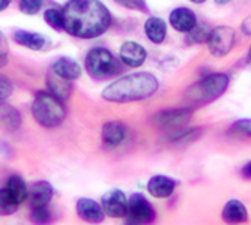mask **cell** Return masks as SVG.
Returning a JSON list of instances; mask_svg holds the SVG:
<instances>
[{
    "mask_svg": "<svg viewBox=\"0 0 251 225\" xmlns=\"http://www.w3.org/2000/svg\"><path fill=\"white\" fill-rule=\"evenodd\" d=\"M84 66H86L87 74L97 80H105L119 71V65L115 56L105 48L90 50L86 56Z\"/></svg>",
    "mask_w": 251,
    "mask_h": 225,
    "instance_id": "cell-4",
    "label": "cell"
},
{
    "mask_svg": "<svg viewBox=\"0 0 251 225\" xmlns=\"http://www.w3.org/2000/svg\"><path fill=\"white\" fill-rule=\"evenodd\" d=\"M12 92V86L8 78L0 75V101H5Z\"/></svg>",
    "mask_w": 251,
    "mask_h": 225,
    "instance_id": "cell-30",
    "label": "cell"
},
{
    "mask_svg": "<svg viewBox=\"0 0 251 225\" xmlns=\"http://www.w3.org/2000/svg\"><path fill=\"white\" fill-rule=\"evenodd\" d=\"M32 116L44 128H57L66 117L63 101L51 92H41L32 102Z\"/></svg>",
    "mask_w": 251,
    "mask_h": 225,
    "instance_id": "cell-3",
    "label": "cell"
},
{
    "mask_svg": "<svg viewBox=\"0 0 251 225\" xmlns=\"http://www.w3.org/2000/svg\"><path fill=\"white\" fill-rule=\"evenodd\" d=\"M170 24L177 32H187L188 33L197 24V20H196L194 12L190 11L188 8H176L170 14Z\"/></svg>",
    "mask_w": 251,
    "mask_h": 225,
    "instance_id": "cell-16",
    "label": "cell"
},
{
    "mask_svg": "<svg viewBox=\"0 0 251 225\" xmlns=\"http://www.w3.org/2000/svg\"><path fill=\"white\" fill-rule=\"evenodd\" d=\"M223 218L227 222H244L248 218L247 209L239 200H230L227 201L223 210Z\"/></svg>",
    "mask_w": 251,
    "mask_h": 225,
    "instance_id": "cell-21",
    "label": "cell"
},
{
    "mask_svg": "<svg viewBox=\"0 0 251 225\" xmlns=\"http://www.w3.org/2000/svg\"><path fill=\"white\" fill-rule=\"evenodd\" d=\"M190 2H193V3H197V5H200V3H204L206 0H190Z\"/></svg>",
    "mask_w": 251,
    "mask_h": 225,
    "instance_id": "cell-35",
    "label": "cell"
},
{
    "mask_svg": "<svg viewBox=\"0 0 251 225\" xmlns=\"http://www.w3.org/2000/svg\"><path fill=\"white\" fill-rule=\"evenodd\" d=\"M104 213L110 218H125L128 213V198L119 189H111L101 198Z\"/></svg>",
    "mask_w": 251,
    "mask_h": 225,
    "instance_id": "cell-8",
    "label": "cell"
},
{
    "mask_svg": "<svg viewBox=\"0 0 251 225\" xmlns=\"http://www.w3.org/2000/svg\"><path fill=\"white\" fill-rule=\"evenodd\" d=\"M44 5V0H20V11L26 15H36Z\"/></svg>",
    "mask_w": 251,
    "mask_h": 225,
    "instance_id": "cell-24",
    "label": "cell"
},
{
    "mask_svg": "<svg viewBox=\"0 0 251 225\" xmlns=\"http://www.w3.org/2000/svg\"><path fill=\"white\" fill-rule=\"evenodd\" d=\"M248 59H250V62H251V48H250V53H248Z\"/></svg>",
    "mask_w": 251,
    "mask_h": 225,
    "instance_id": "cell-36",
    "label": "cell"
},
{
    "mask_svg": "<svg viewBox=\"0 0 251 225\" xmlns=\"http://www.w3.org/2000/svg\"><path fill=\"white\" fill-rule=\"evenodd\" d=\"M29 198L32 207H42L49 206V202L53 198V186L49 182H35L29 188Z\"/></svg>",
    "mask_w": 251,
    "mask_h": 225,
    "instance_id": "cell-13",
    "label": "cell"
},
{
    "mask_svg": "<svg viewBox=\"0 0 251 225\" xmlns=\"http://www.w3.org/2000/svg\"><path fill=\"white\" fill-rule=\"evenodd\" d=\"M227 86H229V77L224 74H211L206 78L199 81L191 89V98L197 99L199 102L212 101L218 96H221Z\"/></svg>",
    "mask_w": 251,
    "mask_h": 225,
    "instance_id": "cell-5",
    "label": "cell"
},
{
    "mask_svg": "<svg viewBox=\"0 0 251 225\" xmlns=\"http://www.w3.org/2000/svg\"><path fill=\"white\" fill-rule=\"evenodd\" d=\"M176 188V182L172 177L167 176H153L149 183H148V191L151 195L156 197V198H167L173 194Z\"/></svg>",
    "mask_w": 251,
    "mask_h": 225,
    "instance_id": "cell-15",
    "label": "cell"
},
{
    "mask_svg": "<svg viewBox=\"0 0 251 225\" xmlns=\"http://www.w3.org/2000/svg\"><path fill=\"white\" fill-rule=\"evenodd\" d=\"M125 218H128L129 224H148L155 219V210L142 194H134L128 200V213Z\"/></svg>",
    "mask_w": 251,
    "mask_h": 225,
    "instance_id": "cell-7",
    "label": "cell"
},
{
    "mask_svg": "<svg viewBox=\"0 0 251 225\" xmlns=\"http://www.w3.org/2000/svg\"><path fill=\"white\" fill-rule=\"evenodd\" d=\"M12 38L18 45L26 47L32 51H44L50 48V44H51V41L47 36H44L42 33L30 32V30H17Z\"/></svg>",
    "mask_w": 251,
    "mask_h": 225,
    "instance_id": "cell-10",
    "label": "cell"
},
{
    "mask_svg": "<svg viewBox=\"0 0 251 225\" xmlns=\"http://www.w3.org/2000/svg\"><path fill=\"white\" fill-rule=\"evenodd\" d=\"M190 116L191 111L188 108L167 110L155 116V123L163 129H177L188 122Z\"/></svg>",
    "mask_w": 251,
    "mask_h": 225,
    "instance_id": "cell-9",
    "label": "cell"
},
{
    "mask_svg": "<svg viewBox=\"0 0 251 225\" xmlns=\"http://www.w3.org/2000/svg\"><path fill=\"white\" fill-rule=\"evenodd\" d=\"M116 3H119L124 8L128 9H135V11H142V12H148V6L145 0H115Z\"/></svg>",
    "mask_w": 251,
    "mask_h": 225,
    "instance_id": "cell-26",
    "label": "cell"
},
{
    "mask_svg": "<svg viewBox=\"0 0 251 225\" xmlns=\"http://www.w3.org/2000/svg\"><path fill=\"white\" fill-rule=\"evenodd\" d=\"M8 53H9V44L6 36L0 32V68H2L6 63L8 59Z\"/></svg>",
    "mask_w": 251,
    "mask_h": 225,
    "instance_id": "cell-28",
    "label": "cell"
},
{
    "mask_svg": "<svg viewBox=\"0 0 251 225\" xmlns=\"http://www.w3.org/2000/svg\"><path fill=\"white\" fill-rule=\"evenodd\" d=\"M214 2H215L217 5H227V3H230L232 0H214Z\"/></svg>",
    "mask_w": 251,
    "mask_h": 225,
    "instance_id": "cell-34",
    "label": "cell"
},
{
    "mask_svg": "<svg viewBox=\"0 0 251 225\" xmlns=\"http://www.w3.org/2000/svg\"><path fill=\"white\" fill-rule=\"evenodd\" d=\"M63 30L78 39L101 36L111 24V15L100 0H70L62 8Z\"/></svg>",
    "mask_w": 251,
    "mask_h": 225,
    "instance_id": "cell-1",
    "label": "cell"
},
{
    "mask_svg": "<svg viewBox=\"0 0 251 225\" xmlns=\"http://www.w3.org/2000/svg\"><path fill=\"white\" fill-rule=\"evenodd\" d=\"M208 29L206 27H201V26H194L190 32H188V42H203V41H206L208 39Z\"/></svg>",
    "mask_w": 251,
    "mask_h": 225,
    "instance_id": "cell-25",
    "label": "cell"
},
{
    "mask_svg": "<svg viewBox=\"0 0 251 225\" xmlns=\"http://www.w3.org/2000/svg\"><path fill=\"white\" fill-rule=\"evenodd\" d=\"M50 210L49 206L42 207H32V219L35 222H49L50 221Z\"/></svg>",
    "mask_w": 251,
    "mask_h": 225,
    "instance_id": "cell-27",
    "label": "cell"
},
{
    "mask_svg": "<svg viewBox=\"0 0 251 225\" xmlns=\"http://www.w3.org/2000/svg\"><path fill=\"white\" fill-rule=\"evenodd\" d=\"M44 20L47 21V24L54 30H63V17L62 9L57 8H49L44 11Z\"/></svg>",
    "mask_w": 251,
    "mask_h": 225,
    "instance_id": "cell-23",
    "label": "cell"
},
{
    "mask_svg": "<svg viewBox=\"0 0 251 225\" xmlns=\"http://www.w3.org/2000/svg\"><path fill=\"white\" fill-rule=\"evenodd\" d=\"M232 131H233V132L244 134V135H248V137H251V120H250V119H244V120L236 122V123L232 126Z\"/></svg>",
    "mask_w": 251,
    "mask_h": 225,
    "instance_id": "cell-29",
    "label": "cell"
},
{
    "mask_svg": "<svg viewBox=\"0 0 251 225\" xmlns=\"http://www.w3.org/2000/svg\"><path fill=\"white\" fill-rule=\"evenodd\" d=\"M242 32L245 35H251V17L244 20V22H242Z\"/></svg>",
    "mask_w": 251,
    "mask_h": 225,
    "instance_id": "cell-31",
    "label": "cell"
},
{
    "mask_svg": "<svg viewBox=\"0 0 251 225\" xmlns=\"http://www.w3.org/2000/svg\"><path fill=\"white\" fill-rule=\"evenodd\" d=\"M158 90V80L148 72L125 75L102 90V98L110 102H132L151 98Z\"/></svg>",
    "mask_w": 251,
    "mask_h": 225,
    "instance_id": "cell-2",
    "label": "cell"
},
{
    "mask_svg": "<svg viewBox=\"0 0 251 225\" xmlns=\"http://www.w3.org/2000/svg\"><path fill=\"white\" fill-rule=\"evenodd\" d=\"M20 204H17L15 200L11 197L6 188L0 189V216H9L17 212Z\"/></svg>",
    "mask_w": 251,
    "mask_h": 225,
    "instance_id": "cell-22",
    "label": "cell"
},
{
    "mask_svg": "<svg viewBox=\"0 0 251 225\" xmlns=\"http://www.w3.org/2000/svg\"><path fill=\"white\" fill-rule=\"evenodd\" d=\"M11 2H12V0H0V12L5 11L11 5Z\"/></svg>",
    "mask_w": 251,
    "mask_h": 225,
    "instance_id": "cell-33",
    "label": "cell"
},
{
    "mask_svg": "<svg viewBox=\"0 0 251 225\" xmlns=\"http://www.w3.org/2000/svg\"><path fill=\"white\" fill-rule=\"evenodd\" d=\"M6 189L11 194V197L15 200L17 204H21V202H25L29 198V188L25 182V179L18 174H14L8 179Z\"/></svg>",
    "mask_w": 251,
    "mask_h": 225,
    "instance_id": "cell-19",
    "label": "cell"
},
{
    "mask_svg": "<svg viewBox=\"0 0 251 225\" xmlns=\"http://www.w3.org/2000/svg\"><path fill=\"white\" fill-rule=\"evenodd\" d=\"M145 33H146L148 39L153 44L164 42V39L167 36L166 21L163 18H158V17H151L145 24Z\"/></svg>",
    "mask_w": 251,
    "mask_h": 225,
    "instance_id": "cell-18",
    "label": "cell"
},
{
    "mask_svg": "<svg viewBox=\"0 0 251 225\" xmlns=\"http://www.w3.org/2000/svg\"><path fill=\"white\" fill-rule=\"evenodd\" d=\"M235 38H236V35H235V30L232 27H227V26L215 27L214 30L209 32L208 39H206L209 51L215 57H224L233 48Z\"/></svg>",
    "mask_w": 251,
    "mask_h": 225,
    "instance_id": "cell-6",
    "label": "cell"
},
{
    "mask_svg": "<svg viewBox=\"0 0 251 225\" xmlns=\"http://www.w3.org/2000/svg\"><path fill=\"white\" fill-rule=\"evenodd\" d=\"M47 87H49V92H51L53 95H56L62 101H65L68 96H70V93H71V83H70V80H65L62 77L56 75L53 71L47 77Z\"/></svg>",
    "mask_w": 251,
    "mask_h": 225,
    "instance_id": "cell-20",
    "label": "cell"
},
{
    "mask_svg": "<svg viewBox=\"0 0 251 225\" xmlns=\"http://www.w3.org/2000/svg\"><path fill=\"white\" fill-rule=\"evenodd\" d=\"M51 71L65 78V80H70V81H74L77 78H80L83 69H81V66L74 60V59H70V57H60L57 59L53 66H51Z\"/></svg>",
    "mask_w": 251,
    "mask_h": 225,
    "instance_id": "cell-14",
    "label": "cell"
},
{
    "mask_svg": "<svg viewBox=\"0 0 251 225\" xmlns=\"http://www.w3.org/2000/svg\"><path fill=\"white\" fill-rule=\"evenodd\" d=\"M77 213L87 222H101L105 216L102 206L90 198H80L77 201Z\"/></svg>",
    "mask_w": 251,
    "mask_h": 225,
    "instance_id": "cell-12",
    "label": "cell"
},
{
    "mask_svg": "<svg viewBox=\"0 0 251 225\" xmlns=\"http://www.w3.org/2000/svg\"><path fill=\"white\" fill-rule=\"evenodd\" d=\"M101 138L107 147H116L125 138V128L118 122H108L102 126Z\"/></svg>",
    "mask_w": 251,
    "mask_h": 225,
    "instance_id": "cell-17",
    "label": "cell"
},
{
    "mask_svg": "<svg viewBox=\"0 0 251 225\" xmlns=\"http://www.w3.org/2000/svg\"><path fill=\"white\" fill-rule=\"evenodd\" d=\"M121 60L124 65L129 66V68H139L146 62V50L142 47L140 44L132 42V41H126L122 44L121 47Z\"/></svg>",
    "mask_w": 251,
    "mask_h": 225,
    "instance_id": "cell-11",
    "label": "cell"
},
{
    "mask_svg": "<svg viewBox=\"0 0 251 225\" xmlns=\"http://www.w3.org/2000/svg\"><path fill=\"white\" fill-rule=\"evenodd\" d=\"M242 176L251 179V162H248V164L242 168Z\"/></svg>",
    "mask_w": 251,
    "mask_h": 225,
    "instance_id": "cell-32",
    "label": "cell"
}]
</instances>
